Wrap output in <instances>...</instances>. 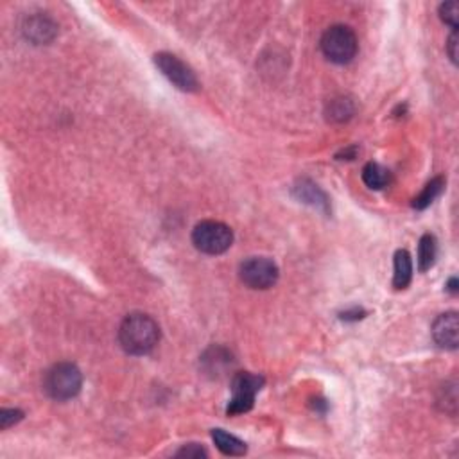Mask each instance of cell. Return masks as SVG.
Masks as SVG:
<instances>
[{
	"label": "cell",
	"mask_w": 459,
	"mask_h": 459,
	"mask_svg": "<svg viewBox=\"0 0 459 459\" xmlns=\"http://www.w3.org/2000/svg\"><path fill=\"white\" fill-rule=\"evenodd\" d=\"M321 50L332 63H350L357 54L355 33L346 26L328 27L321 36Z\"/></svg>",
	"instance_id": "cell-4"
},
{
	"label": "cell",
	"mask_w": 459,
	"mask_h": 459,
	"mask_svg": "<svg viewBox=\"0 0 459 459\" xmlns=\"http://www.w3.org/2000/svg\"><path fill=\"white\" fill-rule=\"evenodd\" d=\"M155 65L160 69V72L167 77L176 88L183 92H196L199 83L196 74L192 72L189 65L183 63L178 56L169 52L155 54Z\"/></svg>",
	"instance_id": "cell-6"
},
{
	"label": "cell",
	"mask_w": 459,
	"mask_h": 459,
	"mask_svg": "<svg viewBox=\"0 0 459 459\" xmlns=\"http://www.w3.org/2000/svg\"><path fill=\"white\" fill-rule=\"evenodd\" d=\"M363 182L373 190H380L389 183V172L380 163L370 162L363 169Z\"/></svg>",
	"instance_id": "cell-14"
},
{
	"label": "cell",
	"mask_w": 459,
	"mask_h": 459,
	"mask_svg": "<svg viewBox=\"0 0 459 459\" xmlns=\"http://www.w3.org/2000/svg\"><path fill=\"white\" fill-rule=\"evenodd\" d=\"M239 277L251 289H270L278 280V267L266 257H251L239 267Z\"/></svg>",
	"instance_id": "cell-7"
},
{
	"label": "cell",
	"mask_w": 459,
	"mask_h": 459,
	"mask_svg": "<svg viewBox=\"0 0 459 459\" xmlns=\"http://www.w3.org/2000/svg\"><path fill=\"white\" fill-rule=\"evenodd\" d=\"M176 455H179V458H206V452L201 447L192 443L189 447H183Z\"/></svg>",
	"instance_id": "cell-19"
},
{
	"label": "cell",
	"mask_w": 459,
	"mask_h": 459,
	"mask_svg": "<svg viewBox=\"0 0 459 459\" xmlns=\"http://www.w3.org/2000/svg\"><path fill=\"white\" fill-rule=\"evenodd\" d=\"M83 386V375L72 363H60L47 372L43 387L50 399L63 402L77 395Z\"/></svg>",
	"instance_id": "cell-2"
},
{
	"label": "cell",
	"mask_w": 459,
	"mask_h": 459,
	"mask_svg": "<svg viewBox=\"0 0 459 459\" xmlns=\"http://www.w3.org/2000/svg\"><path fill=\"white\" fill-rule=\"evenodd\" d=\"M443 189H445V179L443 178L431 179V182L424 187V190H421V192L418 194L416 198H414L413 206L416 210L427 209V206H429L431 203H433L434 199H436L438 196H440V194L443 192Z\"/></svg>",
	"instance_id": "cell-15"
},
{
	"label": "cell",
	"mask_w": 459,
	"mask_h": 459,
	"mask_svg": "<svg viewBox=\"0 0 459 459\" xmlns=\"http://www.w3.org/2000/svg\"><path fill=\"white\" fill-rule=\"evenodd\" d=\"M458 331H459V323H458V314L455 312H445V314H440L436 319H434L433 325V338L436 341L438 346L447 350H455L458 348Z\"/></svg>",
	"instance_id": "cell-8"
},
{
	"label": "cell",
	"mask_w": 459,
	"mask_h": 459,
	"mask_svg": "<svg viewBox=\"0 0 459 459\" xmlns=\"http://www.w3.org/2000/svg\"><path fill=\"white\" fill-rule=\"evenodd\" d=\"M440 16L445 23H448V26H452L454 29H458V20H459L458 2H445V4H441Z\"/></svg>",
	"instance_id": "cell-17"
},
{
	"label": "cell",
	"mask_w": 459,
	"mask_h": 459,
	"mask_svg": "<svg viewBox=\"0 0 459 459\" xmlns=\"http://www.w3.org/2000/svg\"><path fill=\"white\" fill-rule=\"evenodd\" d=\"M363 314H365L363 311H352V312H345V314H343L341 318L345 319V321H350V319H353V321H355V319L363 318Z\"/></svg>",
	"instance_id": "cell-21"
},
{
	"label": "cell",
	"mask_w": 459,
	"mask_h": 459,
	"mask_svg": "<svg viewBox=\"0 0 459 459\" xmlns=\"http://www.w3.org/2000/svg\"><path fill=\"white\" fill-rule=\"evenodd\" d=\"M353 111V106L350 101L346 99H336L331 103V110H328V114H331V118L332 121H345V118H348L350 115H352Z\"/></svg>",
	"instance_id": "cell-16"
},
{
	"label": "cell",
	"mask_w": 459,
	"mask_h": 459,
	"mask_svg": "<svg viewBox=\"0 0 459 459\" xmlns=\"http://www.w3.org/2000/svg\"><path fill=\"white\" fill-rule=\"evenodd\" d=\"M121 346L131 355H145L153 352L160 341V326L151 316L135 312L122 321L118 328Z\"/></svg>",
	"instance_id": "cell-1"
},
{
	"label": "cell",
	"mask_w": 459,
	"mask_h": 459,
	"mask_svg": "<svg viewBox=\"0 0 459 459\" xmlns=\"http://www.w3.org/2000/svg\"><path fill=\"white\" fill-rule=\"evenodd\" d=\"M264 377L253 373H237L232 380V400L228 404V414H243L253 407L255 397L264 387Z\"/></svg>",
	"instance_id": "cell-5"
},
{
	"label": "cell",
	"mask_w": 459,
	"mask_h": 459,
	"mask_svg": "<svg viewBox=\"0 0 459 459\" xmlns=\"http://www.w3.org/2000/svg\"><path fill=\"white\" fill-rule=\"evenodd\" d=\"M192 243L201 253L221 255L232 246L233 232L219 221H201L194 228Z\"/></svg>",
	"instance_id": "cell-3"
},
{
	"label": "cell",
	"mask_w": 459,
	"mask_h": 459,
	"mask_svg": "<svg viewBox=\"0 0 459 459\" xmlns=\"http://www.w3.org/2000/svg\"><path fill=\"white\" fill-rule=\"evenodd\" d=\"M294 196L302 199L304 203L316 206L319 210H328V199H326L325 192L318 189V185L311 182H302L294 187Z\"/></svg>",
	"instance_id": "cell-10"
},
{
	"label": "cell",
	"mask_w": 459,
	"mask_h": 459,
	"mask_svg": "<svg viewBox=\"0 0 459 459\" xmlns=\"http://www.w3.org/2000/svg\"><path fill=\"white\" fill-rule=\"evenodd\" d=\"M212 440L214 443H216V447L226 455H244L248 450L246 443H244L243 440L236 438L233 434H228L226 431L223 429H214Z\"/></svg>",
	"instance_id": "cell-11"
},
{
	"label": "cell",
	"mask_w": 459,
	"mask_h": 459,
	"mask_svg": "<svg viewBox=\"0 0 459 459\" xmlns=\"http://www.w3.org/2000/svg\"><path fill=\"white\" fill-rule=\"evenodd\" d=\"M26 35L27 38H31L33 42L45 43L54 38V35H56V26H54L49 18L36 16V18H31L29 22H27Z\"/></svg>",
	"instance_id": "cell-9"
},
{
	"label": "cell",
	"mask_w": 459,
	"mask_h": 459,
	"mask_svg": "<svg viewBox=\"0 0 459 459\" xmlns=\"http://www.w3.org/2000/svg\"><path fill=\"white\" fill-rule=\"evenodd\" d=\"M447 289L452 292V294H455V292H458V280H455V278H450L447 284Z\"/></svg>",
	"instance_id": "cell-22"
},
{
	"label": "cell",
	"mask_w": 459,
	"mask_h": 459,
	"mask_svg": "<svg viewBox=\"0 0 459 459\" xmlns=\"http://www.w3.org/2000/svg\"><path fill=\"white\" fill-rule=\"evenodd\" d=\"M438 255V244L434 236H424L420 239V244H418V267L420 271H427L433 267L434 260H436Z\"/></svg>",
	"instance_id": "cell-13"
},
{
	"label": "cell",
	"mask_w": 459,
	"mask_h": 459,
	"mask_svg": "<svg viewBox=\"0 0 459 459\" xmlns=\"http://www.w3.org/2000/svg\"><path fill=\"white\" fill-rule=\"evenodd\" d=\"M23 418V413L20 409H2L0 411V427L8 429L13 424L20 421Z\"/></svg>",
	"instance_id": "cell-18"
},
{
	"label": "cell",
	"mask_w": 459,
	"mask_h": 459,
	"mask_svg": "<svg viewBox=\"0 0 459 459\" xmlns=\"http://www.w3.org/2000/svg\"><path fill=\"white\" fill-rule=\"evenodd\" d=\"M447 52L448 56H450L452 63H458V31H452L450 38H448V43H447Z\"/></svg>",
	"instance_id": "cell-20"
},
{
	"label": "cell",
	"mask_w": 459,
	"mask_h": 459,
	"mask_svg": "<svg viewBox=\"0 0 459 459\" xmlns=\"http://www.w3.org/2000/svg\"><path fill=\"white\" fill-rule=\"evenodd\" d=\"M413 278V260L406 250H399L395 253V275L393 285L395 289H406Z\"/></svg>",
	"instance_id": "cell-12"
}]
</instances>
